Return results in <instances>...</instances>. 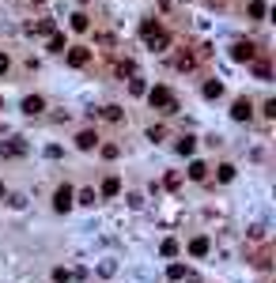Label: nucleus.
Returning a JSON list of instances; mask_svg holds the SVG:
<instances>
[{
    "instance_id": "nucleus-1",
    "label": "nucleus",
    "mask_w": 276,
    "mask_h": 283,
    "mask_svg": "<svg viewBox=\"0 0 276 283\" xmlns=\"http://www.w3.org/2000/svg\"><path fill=\"white\" fill-rule=\"evenodd\" d=\"M144 95H148L151 110H163V113H174L178 110V99L170 95V87H151V91H144Z\"/></svg>"
},
{
    "instance_id": "nucleus-2",
    "label": "nucleus",
    "mask_w": 276,
    "mask_h": 283,
    "mask_svg": "<svg viewBox=\"0 0 276 283\" xmlns=\"http://www.w3.org/2000/svg\"><path fill=\"white\" fill-rule=\"evenodd\" d=\"M64 61H68L72 68H87V61H91V50H83V45H68Z\"/></svg>"
},
{
    "instance_id": "nucleus-3",
    "label": "nucleus",
    "mask_w": 276,
    "mask_h": 283,
    "mask_svg": "<svg viewBox=\"0 0 276 283\" xmlns=\"http://www.w3.org/2000/svg\"><path fill=\"white\" fill-rule=\"evenodd\" d=\"M72 197H76V193L68 189V185H61V189H57V193H53V208H57V211H68V208H72V204H76Z\"/></svg>"
},
{
    "instance_id": "nucleus-4",
    "label": "nucleus",
    "mask_w": 276,
    "mask_h": 283,
    "mask_svg": "<svg viewBox=\"0 0 276 283\" xmlns=\"http://www.w3.org/2000/svg\"><path fill=\"white\" fill-rule=\"evenodd\" d=\"M231 57H235V61H254L258 50H254V42H235L231 45Z\"/></svg>"
},
{
    "instance_id": "nucleus-5",
    "label": "nucleus",
    "mask_w": 276,
    "mask_h": 283,
    "mask_svg": "<svg viewBox=\"0 0 276 283\" xmlns=\"http://www.w3.org/2000/svg\"><path fill=\"white\" fill-rule=\"evenodd\" d=\"M250 113H254L250 99H235V106H231V117H235V121H250Z\"/></svg>"
},
{
    "instance_id": "nucleus-6",
    "label": "nucleus",
    "mask_w": 276,
    "mask_h": 283,
    "mask_svg": "<svg viewBox=\"0 0 276 283\" xmlns=\"http://www.w3.org/2000/svg\"><path fill=\"white\" fill-rule=\"evenodd\" d=\"M42 110H45V99H38V95H27V99H23V113L27 117H38Z\"/></svg>"
},
{
    "instance_id": "nucleus-7",
    "label": "nucleus",
    "mask_w": 276,
    "mask_h": 283,
    "mask_svg": "<svg viewBox=\"0 0 276 283\" xmlns=\"http://www.w3.org/2000/svg\"><path fill=\"white\" fill-rule=\"evenodd\" d=\"M170 45V34L167 31H155V34H148V50H155V53H163Z\"/></svg>"
},
{
    "instance_id": "nucleus-8",
    "label": "nucleus",
    "mask_w": 276,
    "mask_h": 283,
    "mask_svg": "<svg viewBox=\"0 0 276 283\" xmlns=\"http://www.w3.org/2000/svg\"><path fill=\"white\" fill-rule=\"evenodd\" d=\"M0 155H27V140L23 136H12V140L0 148Z\"/></svg>"
},
{
    "instance_id": "nucleus-9",
    "label": "nucleus",
    "mask_w": 276,
    "mask_h": 283,
    "mask_svg": "<svg viewBox=\"0 0 276 283\" xmlns=\"http://www.w3.org/2000/svg\"><path fill=\"white\" fill-rule=\"evenodd\" d=\"M208 249H212V242H208V238H204V234H197V238H193V242H189V257H204V253H208Z\"/></svg>"
},
{
    "instance_id": "nucleus-10",
    "label": "nucleus",
    "mask_w": 276,
    "mask_h": 283,
    "mask_svg": "<svg viewBox=\"0 0 276 283\" xmlns=\"http://www.w3.org/2000/svg\"><path fill=\"white\" fill-rule=\"evenodd\" d=\"M95 144H99V136H95L91 129H83L80 136H76V148H80V151H91V148H95Z\"/></svg>"
},
{
    "instance_id": "nucleus-11",
    "label": "nucleus",
    "mask_w": 276,
    "mask_h": 283,
    "mask_svg": "<svg viewBox=\"0 0 276 283\" xmlns=\"http://www.w3.org/2000/svg\"><path fill=\"white\" fill-rule=\"evenodd\" d=\"M189 178H193V181H204V178H208V162L193 159V162H189Z\"/></svg>"
},
{
    "instance_id": "nucleus-12",
    "label": "nucleus",
    "mask_w": 276,
    "mask_h": 283,
    "mask_svg": "<svg viewBox=\"0 0 276 283\" xmlns=\"http://www.w3.org/2000/svg\"><path fill=\"white\" fill-rule=\"evenodd\" d=\"M118 193H121V178H106L102 189H99V197H118Z\"/></svg>"
},
{
    "instance_id": "nucleus-13",
    "label": "nucleus",
    "mask_w": 276,
    "mask_h": 283,
    "mask_svg": "<svg viewBox=\"0 0 276 283\" xmlns=\"http://www.w3.org/2000/svg\"><path fill=\"white\" fill-rule=\"evenodd\" d=\"M174 151H178V155H186V159H189V155L197 151V140H193V136H182V140L174 144Z\"/></svg>"
},
{
    "instance_id": "nucleus-14",
    "label": "nucleus",
    "mask_w": 276,
    "mask_h": 283,
    "mask_svg": "<svg viewBox=\"0 0 276 283\" xmlns=\"http://www.w3.org/2000/svg\"><path fill=\"white\" fill-rule=\"evenodd\" d=\"M72 31H76V34H83V31H91V19H87V15H83V12H76V15H72Z\"/></svg>"
},
{
    "instance_id": "nucleus-15",
    "label": "nucleus",
    "mask_w": 276,
    "mask_h": 283,
    "mask_svg": "<svg viewBox=\"0 0 276 283\" xmlns=\"http://www.w3.org/2000/svg\"><path fill=\"white\" fill-rule=\"evenodd\" d=\"M57 31V23H53V19H38V23H34V34H42V38H50Z\"/></svg>"
},
{
    "instance_id": "nucleus-16",
    "label": "nucleus",
    "mask_w": 276,
    "mask_h": 283,
    "mask_svg": "<svg viewBox=\"0 0 276 283\" xmlns=\"http://www.w3.org/2000/svg\"><path fill=\"white\" fill-rule=\"evenodd\" d=\"M64 50H68V42H64V34H50V53H64Z\"/></svg>"
},
{
    "instance_id": "nucleus-17",
    "label": "nucleus",
    "mask_w": 276,
    "mask_h": 283,
    "mask_svg": "<svg viewBox=\"0 0 276 283\" xmlns=\"http://www.w3.org/2000/svg\"><path fill=\"white\" fill-rule=\"evenodd\" d=\"M72 200H76V204H87V208H95V200H99V197H95V189H80Z\"/></svg>"
},
{
    "instance_id": "nucleus-18",
    "label": "nucleus",
    "mask_w": 276,
    "mask_h": 283,
    "mask_svg": "<svg viewBox=\"0 0 276 283\" xmlns=\"http://www.w3.org/2000/svg\"><path fill=\"white\" fill-rule=\"evenodd\" d=\"M220 95H223V83L220 80H208L204 83V99H220Z\"/></svg>"
},
{
    "instance_id": "nucleus-19",
    "label": "nucleus",
    "mask_w": 276,
    "mask_h": 283,
    "mask_svg": "<svg viewBox=\"0 0 276 283\" xmlns=\"http://www.w3.org/2000/svg\"><path fill=\"white\" fill-rule=\"evenodd\" d=\"M102 117L118 125V121H121V117H125V113H121V106H102Z\"/></svg>"
},
{
    "instance_id": "nucleus-20",
    "label": "nucleus",
    "mask_w": 276,
    "mask_h": 283,
    "mask_svg": "<svg viewBox=\"0 0 276 283\" xmlns=\"http://www.w3.org/2000/svg\"><path fill=\"white\" fill-rule=\"evenodd\" d=\"M159 253H163V257H178V242H174V238H163Z\"/></svg>"
},
{
    "instance_id": "nucleus-21",
    "label": "nucleus",
    "mask_w": 276,
    "mask_h": 283,
    "mask_svg": "<svg viewBox=\"0 0 276 283\" xmlns=\"http://www.w3.org/2000/svg\"><path fill=\"white\" fill-rule=\"evenodd\" d=\"M167 279H174V283H178V279H186V265H178V261H174V265L167 268Z\"/></svg>"
},
{
    "instance_id": "nucleus-22",
    "label": "nucleus",
    "mask_w": 276,
    "mask_h": 283,
    "mask_svg": "<svg viewBox=\"0 0 276 283\" xmlns=\"http://www.w3.org/2000/svg\"><path fill=\"white\" fill-rule=\"evenodd\" d=\"M155 31H163V27H159V19H144V23H140V34H155Z\"/></svg>"
},
{
    "instance_id": "nucleus-23",
    "label": "nucleus",
    "mask_w": 276,
    "mask_h": 283,
    "mask_svg": "<svg viewBox=\"0 0 276 283\" xmlns=\"http://www.w3.org/2000/svg\"><path fill=\"white\" fill-rule=\"evenodd\" d=\"M99 155H102V159H118V155H121V148H118V144H102V148H99Z\"/></svg>"
},
{
    "instance_id": "nucleus-24",
    "label": "nucleus",
    "mask_w": 276,
    "mask_h": 283,
    "mask_svg": "<svg viewBox=\"0 0 276 283\" xmlns=\"http://www.w3.org/2000/svg\"><path fill=\"white\" fill-rule=\"evenodd\" d=\"M254 76H258V80H269V76H272V68L265 64V61H258V64H254Z\"/></svg>"
},
{
    "instance_id": "nucleus-25",
    "label": "nucleus",
    "mask_w": 276,
    "mask_h": 283,
    "mask_svg": "<svg viewBox=\"0 0 276 283\" xmlns=\"http://www.w3.org/2000/svg\"><path fill=\"white\" fill-rule=\"evenodd\" d=\"M99 276H118V265H113V261H102V265H99Z\"/></svg>"
},
{
    "instance_id": "nucleus-26",
    "label": "nucleus",
    "mask_w": 276,
    "mask_h": 283,
    "mask_svg": "<svg viewBox=\"0 0 276 283\" xmlns=\"http://www.w3.org/2000/svg\"><path fill=\"white\" fill-rule=\"evenodd\" d=\"M265 12H269V8H265V0H250V15H254V19H261Z\"/></svg>"
},
{
    "instance_id": "nucleus-27",
    "label": "nucleus",
    "mask_w": 276,
    "mask_h": 283,
    "mask_svg": "<svg viewBox=\"0 0 276 283\" xmlns=\"http://www.w3.org/2000/svg\"><path fill=\"white\" fill-rule=\"evenodd\" d=\"M178 68H182V72H189V68H193L197 64V57H189V53H182V57H178V61H174Z\"/></svg>"
},
{
    "instance_id": "nucleus-28",
    "label": "nucleus",
    "mask_w": 276,
    "mask_h": 283,
    "mask_svg": "<svg viewBox=\"0 0 276 283\" xmlns=\"http://www.w3.org/2000/svg\"><path fill=\"white\" fill-rule=\"evenodd\" d=\"M53 279H57V283H72L76 276H72L68 268H53Z\"/></svg>"
},
{
    "instance_id": "nucleus-29",
    "label": "nucleus",
    "mask_w": 276,
    "mask_h": 283,
    "mask_svg": "<svg viewBox=\"0 0 276 283\" xmlns=\"http://www.w3.org/2000/svg\"><path fill=\"white\" fill-rule=\"evenodd\" d=\"M118 76H136V64L132 61H118Z\"/></svg>"
},
{
    "instance_id": "nucleus-30",
    "label": "nucleus",
    "mask_w": 276,
    "mask_h": 283,
    "mask_svg": "<svg viewBox=\"0 0 276 283\" xmlns=\"http://www.w3.org/2000/svg\"><path fill=\"white\" fill-rule=\"evenodd\" d=\"M129 91H132V95H144V91H148V83H144V80H136V76H132V80H129Z\"/></svg>"
},
{
    "instance_id": "nucleus-31",
    "label": "nucleus",
    "mask_w": 276,
    "mask_h": 283,
    "mask_svg": "<svg viewBox=\"0 0 276 283\" xmlns=\"http://www.w3.org/2000/svg\"><path fill=\"white\" fill-rule=\"evenodd\" d=\"M125 200H129V208H132V211H140V208H144V197H140V193H129Z\"/></svg>"
},
{
    "instance_id": "nucleus-32",
    "label": "nucleus",
    "mask_w": 276,
    "mask_h": 283,
    "mask_svg": "<svg viewBox=\"0 0 276 283\" xmlns=\"http://www.w3.org/2000/svg\"><path fill=\"white\" fill-rule=\"evenodd\" d=\"M220 181H235V167H231V162H223V167H220Z\"/></svg>"
},
{
    "instance_id": "nucleus-33",
    "label": "nucleus",
    "mask_w": 276,
    "mask_h": 283,
    "mask_svg": "<svg viewBox=\"0 0 276 283\" xmlns=\"http://www.w3.org/2000/svg\"><path fill=\"white\" fill-rule=\"evenodd\" d=\"M163 185H167V189H178V185H182V174H167Z\"/></svg>"
},
{
    "instance_id": "nucleus-34",
    "label": "nucleus",
    "mask_w": 276,
    "mask_h": 283,
    "mask_svg": "<svg viewBox=\"0 0 276 283\" xmlns=\"http://www.w3.org/2000/svg\"><path fill=\"white\" fill-rule=\"evenodd\" d=\"M61 155H64L61 144H50V148H45V159H61Z\"/></svg>"
},
{
    "instance_id": "nucleus-35",
    "label": "nucleus",
    "mask_w": 276,
    "mask_h": 283,
    "mask_svg": "<svg viewBox=\"0 0 276 283\" xmlns=\"http://www.w3.org/2000/svg\"><path fill=\"white\" fill-rule=\"evenodd\" d=\"M163 136H167V129H163V125H155V129H148V140H163Z\"/></svg>"
},
{
    "instance_id": "nucleus-36",
    "label": "nucleus",
    "mask_w": 276,
    "mask_h": 283,
    "mask_svg": "<svg viewBox=\"0 0 276 283\" xmlns=\"http://www.w3.org/2000/svg\"><path fill=\"white\" fill-rule=\"evenodd\" d=\"M8 68H12V61H8V53H0V76H4Z\"/></svg>"
},
{
    "instance_id": "nucleus-37",
    "label": "nucleus",
    "mask_w": 276,
    "mask_h": 283,
    "mask_svg": "<svg viewBox=\"0 0 276 283\" xmlns=\"http://www.w3.org/2000/svg\"><path fill=\"white\" fill-rule=\"evenodd\" d=\"M0 197H4V181H0Z\"/></svg>"
},
{
    "instance_id": "nucleus-38",
    "label": "nucleus",
    "mask_w": 276,
    "mask_h": 283,
    "mask_svg": "<svg viewBox=\"0 0 276 283\" xmlns=\"http://www.w3.org/2000/svg\"><path fill=\"white\" fill-rule=\"evenodd\" d=\"M34 4H42V0H34Z\"/></svg>"
}]
</instances>
